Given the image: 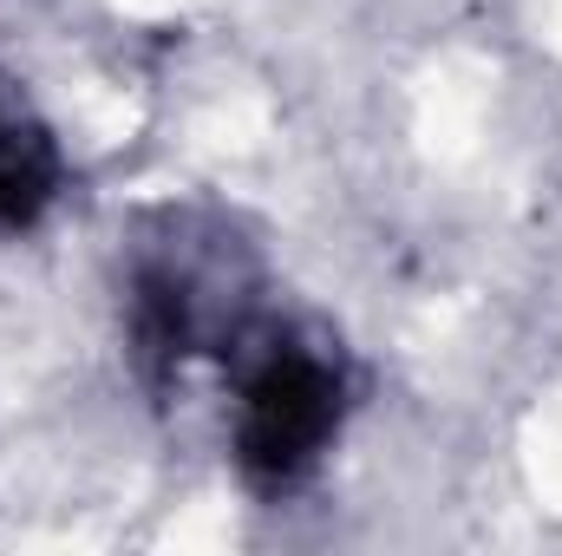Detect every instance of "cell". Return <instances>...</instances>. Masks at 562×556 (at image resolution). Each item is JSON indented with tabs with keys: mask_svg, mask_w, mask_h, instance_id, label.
I'll use <instances>...</instances> for the list:
<instances>
[{
	"mask_svg": "<svg viewBox=\"0 0 562 556\" xmlns=\"http://www.w3.org/2000/svg\"><path fill=\"white\" fill-rule=\"evenodd\" d=\"M340 367L321 347L276 341L249 360L236 393V458L256 485H294L314 471L327 438L340 432Z\"/></svg>",
	"mask_w": 562,
	"mask_h": 556,
	"instance_id": "6da1fadb",
	"label": "cell"
},
{
	"mask_svg": "<svg viewBox=\"0 0 562 556\" xmlns=\"http://www.w3.org/2000/svg\"><path fill=\"white\" fill-rule=\"evenodd\" d=\"M53 197H59V151H53V138L26 112L0 105V230L40 223V210Z\"/></svg>",
	"mask_w": 562,
	"mask_h": 556,
	"instance_id": "7a4b0ae2",
	"label": "cell"
}]
</instances>
